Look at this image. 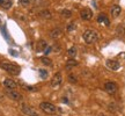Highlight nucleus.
Segmentation results:
<instances>
[{"mask_svg": "<svg viewBox=\"0 0 125 116\" xmlns=\"http://www.w3.org/2000/svg\"><path fill=\"white\" fill-rule=\"evenodd\" d=\"M117 89H118V86L114 81H108L104 84V91L109 94H115L117 92Z\"/></svg>", "mask_w": 125, "mask_h": 116, "instance_id": "obj_5", "label": "nucleus"}, {"mask_svg": "<svg viewBox=\"0 0 125 116\" xmlns=\"http://www.w3.org/2000/svg\"><path fill=\"white\" fill-rule=\"evenodd\" d=\"M116 33H117V35L118 36H124V34H125V24H119V26H117Z\"/></svg>", "mask_w": 125, "mask_h": 116, "instance_id": "obj_18", "label": "nucleus"}, {"mask_svg": "<svg viewBox=\"0 0 125 116\" xmlns=\"http://www.w3.org/2000/svg\"><path fill=\"white\" fill-rule=\"evenodd\" d=\"M103 116H105V115H103Z\"/></svg>", "mask_w": 125, "mask_h": 116, "instance_id": "obj_27", "label": "nucleus"}, {"mask_svg": "<svg viewBox=\"0 0 125 116\" xmlns=\"http://www.w3.org/2000/svg\"><path fill=\"white\" fill-rule=\"evenodd\" d=\"M6 94H7V96L9 99L15 100V101H19V100L22 99V95L19 93V92H16L15 89H6Z\"/></svg>", "mask_w": 125, "mask_h": 116, "instance_id": "obj_7", "label": "nucleus"}, {"mask_svg": "<svg viewBox=\"0 0 125 116\" xmlns=\"http://www.w3.org/2000/svg\"><path fill=\"white\" fill-rule=\"evenodd\" d=\"M62 72H57L53 77H52V80H51V86L52 87H58L62 85Z\"/></svg>", "mask_w": 125, "mask_h": 116, "instance_id": "obj_6", "label": "nucleus"}, {"mask_svg": "<svg viewBox=\"0 0 125 116\" xmlns=\"http://www.w3.org/2000/svg\"><path fill=\"white\" fill-rule=\"evenodd\" d=\"M82 37H83V40H85V42L87 44H94V43H96L98 40V34L95 30L87 29V30H85Z\"/></svg>", "mask_w": 125, "mask_h": 116, "instance_id": "obj_1", "label": "nucleus"}, {"mask_svg": "<svg viewBox=\"0 0 125 116\" xmlns=\"http://www.w3.org/2000/svg\"><path fill=\"white\" fill-rule=\"evenodd\" d=\"M40 74L42 76L43 79H46V77H48V72L45 71V70H40Z\"/></svg>", "mask_w": 125, "mask_h": 116, "instance_id": "obj_23", "label": "nucleus"}, {"mask_svg": "<svg viewBox=\"0 0 125 116\" xmlns=\"http://www.w3.org/2000/svg\"><path fill=\"white\" fill-rule=\"evenodd\" d=\"M75 66H78V62H76L75 59L70 58L66 62V69H72V67H75Z\"/></svg>", "mask_w": 125, "mask_h": 116, "instance_id": "obj_17", "label": "nucleus"}, {"mask_svg": "<svg viewBox=\"0 0 125 116\" xmlns=\"http://www.w3.org/2000/svg\"><path fill=\"white\" fill-rule=\"evenodd\" d=\"M19 2H20L21 6L27 7V6H29V4H30V0H19Z\"/></svg>", "mask_w": 125, "mask_h": 116, "instance_id": "obj_22", "label": "nucleus"}, {"mask_svg": "<svg viewBox=\"0 0 125 116\" xmlns=\"http://www.w3.org/2000/svg\"><path fill=\"white\" fill-rule=\"evenodd\" d=\"M12 5H13L12 0H0V7L4 9H9Z\"/></svg>", "mask_w": 125, "mask_h": 116, "instance_id": "obj_14", "label": "nucleus"}, {"mask_svg": "<svg viewBox=\"0 0 125 116\" xmlns=\"http://www.w3.org/2000/svg\"><path fill=\"white\" fill-rule=\"evenodd\" d=\"M80 16L82 20H85V21H89L93 19V11L89 8H83L81 11L80 13Z\"/></svg>", "mask_w": 125, "mask_h": 116, "instance_id": "obj_9", "label": "nucleus"}, {"mask_svg": "<svg viewBox=\"0 0 125 116\" xmlns=\"http://www.w3.org/2000/svg\"><path fill=\"white\" fill-rule=\"evenodd\" d=\"M4 86L6 87V89H16L18 84L14 80H12V79H6L4 81Z\"/></svg>", "mask_w": 125, "mask_h": 116, "instance_id": "obj_11", "label": "nucleus"}, {"mask_svg": "<svg viewBox=\"0 0 125 116\" xmlns=\"http://www.w3.org/2000/svg\"><path fill=\"white\" fill-rule=\"evenodd\" d=\"M50 36L52 37V38H59L60 36H62V29L60 28H54L52 30L50 31Z\"/></svg>", "mask_w": 125, "mask_h": 116, "instance_id": "obj_12", "label": "nucleus"}, {"mask_svg": "<svg viewBox=\"0 0 125 116\" xmlns=\"http://www.w3.org/2000/svg\"><path fill=\"white\" fill-rule=\"evenodd\" d=\"M60 15L62 16H64V18H71L72 16V11H70V9H62L60 11Z\"/></svg>", "mask_w": 125, "mask_h": 116, "instance_id": "obj_19", "label": "nucleus"}, {"mask_svg": "<svg viewBox=\"0 0 125 116\" xmlns=\"http://www.w3.org/2000/svg\"><path fill=\"white\" fill-rule=\"evenodd\" d=\"M74 29H75V23H71V24L67 26V30L68 31H73Z\"/></svg>", "mask_w": 125, "mask_h": 116, "instance_id": "obj_24", "label": "nucleus"}, {"mask_svg": "<svg viewBox=\"0 0 125 116\" xmlns=\"http://www.w3.org/2000/svg\"><path fill=\"white\" fill-rule=\"evenodd\" d=\"M68 80L71 81V82H76V81H78L74 74H70V76H68Z\"/></svg>", "mask_w": 125, "mask_h": 116, "instance_id": "obj_25", "label": "nucleus"}, {"mask_svg": "<svg viewBox=\"0 0 125 116\" xmlns=\"http://www.w3.org/2000/svg\"><path fill=\"white\" fill-rule=\"evenodd\" d=\"M21 110H22V113L24 115H27V116H38V113L36 112L32 107L28 106L26 103H23L22 106H21Z\"/></svg>", "mask_w": 125, "mask_h": 116, "instance_id": "obj_4", "label": "nucleus"}, {"mask_svg": "<svg viewBox=\"0 0 125 116\" xmlns=\"http://www.w3.org/2000/svg\"><path fill=\"white\" fill-rule=\"evenodd\" d=\"M0 66L2 70H5L6 72H8L9 74L12 76H18L20 73V67L15 64H12V63H8V62H2L0 64Z\"/></svg>", "mask_w": 125, "mask_h": 116, "instance_id": "obj_2", "label": "nucleus"}, {"mask_svg": "<svg viewBox=\"0 0 125 116\" xmlns=\"http://www.w3.org/2000/svg\"><path fill=\"white\" fill-rule=\"evenodd\" d=\"M41 62L43 63L44 65H46V66H51V65H52V60L48 57H42L41 58Z\"/></svg>", "mask_w": 125, "mask_h": 116, "instance_id": "obj_20", "label": "nucleus"}, {"mask_svg": "<svg viewBox=\"0 0 125 116\" xmlns=\"http://www.w3.org/2000/svg\"><path fill=\"white\" fill-rule=\"evenodd\" d=\"M105 65L109 70H111V71H117V70H119V67H121V64L117 62V60H114V59H108L107 62H105Z\"/></svg>", "mask_w": 125, "mask_h": 116, "instance_id": "obj_8", "label": "nucleus"}, {"mask_svg": "<svg viewBox=\"0 0 125 116\" xmlns=\"http://www.w3.org/2000/svg\"><path fill=\"white\" fill-rule=\"evenodd\" d=\"M40 108L45 114H48V115H53V114H56V112H57L56 106L50 102H42L40 104Z\"/></svg>", "mask_w": 125, "mask_h": 116, "instance_id": "obj_3", "label": "nucleus"}, {"mask_svg": "<svg viewBox=\"0 0 125 116\" xmlns=\"http://www.w3.org/2000/svg\"><path fill=\"white\" fill-rule=\"evenodd\" d=\"M97 22H98V23H104L105 26H109V24H110V22H109V19H108L105 15H103V14L98 15Z\"/></svg>", "mask_w": 125, "mask_h": 116, "instance_id": "obj_16", "label": "nucleus"}, {"mask_svg": "<svg viewBox=\"0 0 125 116\" xmlns=\"http://www.w3.org/2000/svg\"><path fill=\"white\" fill-rule=\"evenodd\" d=\"M110 13H111V16L112 18H118L119 15H121L122 13V8L121 6H118V5H114L111 7V9H110Z\"/></svg>", "mask_w": 125, "mask_h": 116, "instance_id": "obj_10", "label": "nucleus"}, {"mask_svg": "<svg viewBox=\"0 0 125 116\" xmlns=\"http://www.w3.org/2000/svg\"><path fill=\"white\" fill-rule=\"evenodd\" d=\"M67 55H68V56H70L71 58L75 57V55H76V49L74 48V46H72V48H70V49L67 50Z\"/></svg>", "mask_w": 125, "mask_h": 116, "instance_id": "obj_21", "label": "nucleus"}, {"mask_svg": "<svg viewBox=\"0 0 125 116\" xmlns=\"http://www.w3.org/2000/svg\"><path fill=\"white\" fill-rule=\"evenodd\" d=\"M51 49H52V46H46V50H44L45 54H49L50 51H51Z\"/></svg>", "mask_w": 125, "mask_h": 116, "instance_id": "obj_26", "label": "nucleus"}, {"mask_svg": "<svg viewBox=\"0 0 125 116\" xmlns=\"http://www.w3.org/2000/svg\"><path fill=\"white\" fill-rule=\"evenodd\" d=\"M46 46H48L46 42H45L44 40H40L38 42H37L36 49H37V51H44V49H46Z\"/></svg>", "mask_w": 125, "mask_h": 116, "instance_id": "obj_15", "label": "nucleus"}, {"mask_svg": "<svg viewBox=\"0 0 125 116\" xmlns=\"http://www.w3.org/2000/svg\"><path fill=\"white\" fill-rule=\"evenodd\" d=\"M40 16L42 19L49 20V19L52 18V14H51V12H50L49 9H43V11H41L40 12Z\"/></svg>", "mask_w": 125, "mask_h": 116, "instance_id": "obj_13", "label": "nucleus"}]
</instances>
